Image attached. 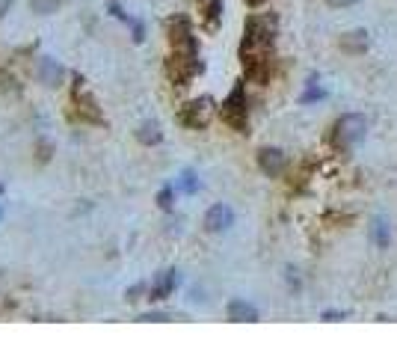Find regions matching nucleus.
<instances>
[{"label": "nucleus", "mask_w": 397, "mask_h": 356, "mask_svg": "<svg viewBox=\"0 0 397 356\" xmlns=\"http://www.w3.org/2000/svg\"><path fill=\"white\" fill-rule=\"evenodd\" d=\"M365 134H367V119L359 116V113H347V116H341V119L335 122V128H332V142H335L338 149L350 152V149H356L359 142L365 140Z\"/></svg>", "instance_id": "f257e3e1"}, {"label": "nucleus", "mask_w": 397, "mask_h": 356, "mask_svg": "<svg viewBox=\"0 0 397 356\" xmlns=\"http://www.w3.org/2000/svg\"><path fill=\"white\" fill-rule=\"evenodd\" d=\"M220 113H222V119L234 128V131H246V119H249V102H246L244 83H237V87L229 92V98H225V102H222Z\"/></svg>", "instance_id": "f03ea898"}, {"label": "nucleus", "mask_w": 397, "mask_h": 356, "mask_svg": "<svg viewBox=\"0 0 397 356\" xmlns=\"http://www.w3.org/2000/svg\"><path fill=\"white\" fill-rule=\"evenodd\" d=\"M276 18L273 16H252L246 21V33L244 42L246 45H261V48H270L273 39H276Z\"/></svg>", "instance_id": "7ed1b4c3"}, {"label": "nucleus", "mask_w": 397, "mask_h": 356, "mask_svg": "<svg viewBox=\"0 0 397 356\" xmlns=\"http://www.w3.org/2000/svg\"><path fill=\"white\" fill-rule=\"evenodd\" d=\"M210 107H214V102L205 95V98H196V102H187L181 107V122L193 128V131H198V128H205L208 119H210Z\"/></svg>", "instance_id": "20e7f679"}, {"label": "nucleus", "mask_w": 397, "mask_h": 356, "mask_svg": "<svg viewBox=\"0 0 397 356\" xmlns=\"http://www.w3.org/2000/svg\"><path fill=\"white\" fill-rule=\"evenodd\" d=\"M232 226H234V211L225 202H217V205H210L205 211V232L222 235V232H229Z\"/></svg>", "instance_id": "39448f33"}, {"label": "nucleus", "mask_w": 397, "mask_h": 356, "mask_svg": "<svg viewBox=\"0 0 397 356\" xmlns=\"http://www.w3.org/2000/svg\"><path fill=\"white\" fill-rule=\"evenodd\" d=\"M178 282H181V276H178V270H175V267L160 270V274L154 276V282L149 285V300L160 303V300H166V297H172L175 288H178Z\"/></svg>", "instance_id": "423d86ee"}, {"label": "nucleus", "mask_w": 397, "mask_h": 356, "mask_svg": "<svg viewBox=\"0 0 397 356\" xmlns=\"http://www.w3.org/2000/svg\"><path fill=\"white\" fill-rule=\"evenodd\" d=\"M36 78L45 83V87H60L65 80V68L53 60V56H42L39 66H36Z\"/></svg>", "instance_id": "0eeeda50"}, {"label": "nucleus", "mask_w": 397, "mask_h": 356, "mask_svg": "<svg viewBox=\"0 0 397 356\" xmlns=\"http://www.w3.org/2000/svg\"><path fill=\"white\" fill-rule=\"evenodd\" d=\"M75 83H77V87H75V102L80 104V107H77L80 119H87V122H101V113H98L95 98L87 92V87H83V78H77Z\"/></svg>", "instance_id": "6e6552de"}, {"label": "nucleus", "mask_w": 397, "mask_h": 356, "mask_svg": "<svg viewBox=\"0 0 397 356\" xmlns=\"http://www.w3.org/2000/svg\"><path fill=\"white\" fill-rule=\"evenodd\" d=\"M225 315H229V321H237V324H252L258 321V309H255L252 303L240 300V297H234V300H229V306H225Z\"/></svg>", "instance_id": "1a4fd4ad"}, {"label": "nucleus", "mask_w": 397, "mask_h": 356, "mask_svg": "<svg viewBox=\"0 0 397 356\" xmlns=\"http://www.w3.org/2000/svg\"><path fill=\"white\" fill-rule=\"evenodd\" d=\"M258 166H261V173L264 176H282V169H285V154H282L279 149H261L258 152Z\"/></svg>", "instance_id": "9d476101"}, {"label": "nucleus", "mask_w": 397, "mask_h": 356, "mask_svg": "<svg viewBox=\"0 0 397 356\" xmlns=\"http://www.w3.org/2000/svg\"><path fill=\"white\" fill-rule=\"evenodd\" d=\"M367 42H371V36H367L365 30L344 33V36H341V51H344V54H365V51H367Z\"/></svg>", "instance_id": "9b49d317"}, {"label": "nucleus", "mask_w": 397, "mask_h": 356, "mask_svg": "<svg viewBox=\"0 0 397 356\" xmlns=\"http://www.w3.org/2000/svg\"><path fill=\"white\" fill-rule=\"evenodd\" d=\"M137 140L143 142V146H158V142L163 140L160 125L158 122H143V125H139V131H137Z\"/></svg>", "instance_id": "f8f14e48"}, {"label": "nucleus", "mask_w": 397, "mask_h": 356, "mask_svg": "<svg viewBox=\"0 0 397 356\" xmlns=\"http://www.w3.org/2000/svg\"><path fill=\"white\" fill-rule=\"evenodd\" d=\"M389 235H391V229H389V223L386 220H377L374 223V229H371V240L379 247V250H386L389 247Z\"/></svg>", "instance_id": "ddd939ff"}, {"label": "nucleus", "mask_w": 397, "mask_h": 356, "mask_svg": "<svg viewBox=\"0 0 397 356\" xmlns=\"http://www.w3.org/2000/svg\"><path fill=\"white\" fill-rule=\"evenodd\" d=\"M198 188H202V181H198V176L193 173V169H184L181 178H178V190H184V193H196Z\"/></svg>", "instance_id": "4468645a"}, {"label": "nucleus", "mask_w": 397, "mask_h": 356, "mask_svg": "<svg viewBox=\"0 0 397 356\" xmlns=\"http://www.w3.org/2000/svg\"><path fill=\"white\" fill-rule=\"evenodd\" d=\"M30 6L39 16H53V12L63 6V0H30Z\"/></svg>", "instance_id": "2eb2a0df"}, {"label": "nucleus", "mask_w": 397, "mask_h": 356, "mask_svg": "<svg viewBox=\"0 0 397 356\" xmlns=\"http://www.w3.org/2000/svg\"><path fill=\"white\" fill-rule=\"evenodd\" d=\"M220 16H222V0H210L205 6V24L208 27H217L220 24Z\"/></svg>", "instance_id": "dca6fc26"}, {"label": "nucleus", "mask_w": 397, "mask_h": 356, "mask_svg": "<svg viewBox=\"0 0 397 356\" xmlns=\"http://www.w3.org/2000/svg\"><path fill=\"white\" fill-rule=\"evenodd\" d=\"M158 205H160L163 211H172V205H175V188H163V190L158 193Z\"/></svg>", "instance_id": "f3484780"}, {"label": "nucleus", "mask_w": 397, "mask_h": 356, "mask_svg": "<svg viewBox=\"0 0 397 356\" xmlns=\"http://www.w3.org/2000/svg\"><path fill=\"white\" fill-rule=\"evenodd\" d=\"M323 95H326V92H323V90H317V87H315V78H311V80H308V92L303 95V104L317 102V98H323Z\"/></svg>", "instance_id": "a211bd4d"}, {"label": "nucleus", "mask_w": 397, "mask_h": 356, "mask_svg": "<svg viewBox=\"0 0 397 356\" xmlns=\"http://www.w3.org/2000/svg\"><path fill=\"white\" fill-rule=\"evenodd\" d=\"M137 321H172L169 312H146V315H139Z\"/></svg>", "instance_id": "6ab92c4d"}, {"label": "nucleus", "mask_w": 397, "mask_h": 356, "mask_svg": "<svg viewBox=\"0 0 397 356\" xmlns=\"http://www.w3.org/2000/svg\"><path fill=\"white\" fill-rule=\"evenodd\" d=\"M143 291H146V285H143V282H137V285H131V288L125 291V297L134 303V300H139V294H143Z\"/></svg>", "instance_id": "aec40b11"}, {"label": "nucleus", "mask_w": 397, "mask_h": 356, "mask_svg": "<svg viewBox=\"0 0 397 356\" xmlns=\"http://www.w3.org/2000/svg\"><path fill=\"white\" fill-rule=\"evenodd\" d=\"M326 4H329L332 9H347V6L356 4V0H326Z\"/></svg>", "instance_id": "412c9836"}, {"label": "nucleus", "mask_w": 397, "mask_h": 356, "mask_svg": "<svg viewBox=\"0 0 397 356\" xmlns=\"http://www.w3.org/2000/svg\"><path fill=\"white\" fill-rule=\"evenodd\" d=\"M347 318V312H323V321H341Z\"/></svg>", "instance_id": "4be33fe9"}, {"label": "nucleus", "mask_w": 397, "mask_h": 356, "mask_svg": "<svg viewBox=\"0 0 397 356\" xmlns=\"http://www.w3.org/2000/svg\"><path fill=\"white\" fill-rule=\"evenodd\" d=\"M12 4H15V0H0V21L6 18V12L12 9Z\"/></svg>", "instance_id": "5701e85b"}, {"label": "nucleus", "mask_w": 397, "mask_h": 356, "mask_svg": "<svg viewBox=\"0 0 397 356\" xmlns=\"http://www.w3.org/2000/svg\"><path fill=\"white\" fill-rule=\"evenodd\" d=\"M134 42H143V24L134 21Z\"/></svg>", "instance_id": "b1692460"}, {"label": "nucleus", "mask_w": 397, "mask_h": 356, "mask_svg": "<svg viewBox=\"0 0 397 356\" xmlns=\"http://www.w3.org/2000/svg\"><path fill=\"white\" fill-rule=\"evenodd\" d=\"M246 4H249V6H261V4H264V0H246Z\"/></svg>", "instance_id": "393cba45"}, {"label": "nucleus", "mask_w": 397, "mask_h": 356, "mask_svg": "<svg viewBox=\"0 0 397 356\" xmlns=\"http://www.w3.org/2000/svg\"><path fill=\"white\" fill-rule=\"evenodd\" d=\"M0 220H4V208H0Z\"/></svg>", "instance_id": "a878e982"}, {"label": "nucleus", "mask_w": 397, "mask_h": 356, "mask_svg": "<svg viewBox=\"0 0 397 356\" xmlns=\"http://www.w3.org/2000/svg\"><path fill=\"white\" fill-rule=\"evenodd\" d=\"M0 193H4V188H0Z\"/></svg>", "instance_id": "bb28decb"}]
</instances>
